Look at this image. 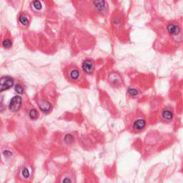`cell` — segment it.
Returning <instances> with one entry per match:
<instances>
[{"mask_svg": "<svg viewBox=\"0 0 183 183\" xmlns=\"http://www.w3.org/2000/svg\"><path fill=\"white\" fill-rule=\"evenodd\" d=\"M128 127H130V130L132 132H142V130L145 129L147 126V120L145 117L140 114H136L134 116L132 117V118L128 120Z\"/></svg>", "mask_w": 183, "mask_h": 183, "instance_id": "obj_1", "label": "cell"}, {"mask_svg": "<svg viewBox=\"0 0 183 183\" xmlns=\"http://www.w3.org/2000/svg\"><path fill=\"white\" fill-rule=\"evenodd\" d=\"M15 90L17 94H19V95H22V94L24 93V87H23L22 84L20 83H17L16 85H15Z\"/></svg>", "mask_w": 183, "mask_h": 183, "instance_id": "obj_18", "label": "cell"}, {"mask_svg": "<svg viewBox=\"0 0 183 183\" xmlns=\"http://www.w3.org/2000/svg\"><path fill=\"white\" fill-rule=\"evenodd\" d=\"M94 5L96 8V10L100 14L104 15L107 13V7L104 0H95L94 1Z\"/></svg>", "mask_w": 183, "mask_h": 183, "instance_id": "obj_9", "label": "cell"}, {"mask_svg": "<svg viewBox=\"0 0 183 183\" xmlns=\"http://www.w3.org/2000/svg\"><path fill=\"white\" fill-rule=\"evenodd\" d=\"M32 7L34 10L40 11L42 8V2L40 0H34L32 3Z\"/></svg>", "mask_w": 183, "mask_h": 183, "instance_id": "obj_14", "label": "cell"}, {"mask_svg": "<svg viewBox=\"0 0 183 183\" xmlns=\"http://www.w3.org/2000/svg\"><path fill=\"white\" fill-rule=\"evenodd\" d=\"M38 107L44 113H47L52 108L51 100L47 97V95L45 93H40L36 98Z\"/></svg>", "mask_w": 183, "mask_h": 183, "instance_id": "obj_3", "label": "cell"}, {"mask_svg": "<svg viewBox=\"0 0 183 183\" xmlns=\"http://www.w3.org/2000/svg\"><path fill=\"white\" fill-rule=\"evenodd\" d=\"M19 22L22 26H26L29 23V18L27 15L23 13L19 17Z\"/></svg>", "mask_w": 183, "mask_h": 183, "instance_id": "obj_13", "label": "cell"}, {"mask_svg": "<svg viewBox=\"0 0 183 183\" xmlns=\"http://www.w3.org/2000/svg\"><path fill=\"white\" fill-rule=\"evenodd\" d=\"M19 178H21L22 181H28L30 178V171L27 167H24L22 168L19 172Z\"/></svg>", "mask_w": 183, "mask_h": 183, "instance_id": "obj_12", "label": "cell"}, {"mask_svg": "<svg viewBox=\"0 0 183 183\" xmlns=\"http://www.w3.org/2000/svg\"><path fill=\"white\" fill-rule=\"evenodd\" d=\"M109 82L112 86L115 87H120L123 83L121 76L117 72H112L109 76Z\"/></svg>", "mask_w": 183, "mask_h": 183, "instance_id": "obj_8", "label": "cell"}, {"mask_svg": "<svg viewBox=\"0 0 183 183\" xmlns=\"http://www.w3.org/2000/svg\"><path fill=\"white\" fill-rule=\"evenodd\" d=\"M29 116L31 120H36L39 117V112H37V109H32L29 112Z\"/></svg>", "mask_w": 183, "mask_h": 183, "instance_id": "obj_17", "label": "cell"}, {"mask_svg": "<svg viewBox=\"0 0 183 183\" xmlns=\"http://www.w3.org/2000/svg\"><path fill=\"white\" fill-rule=\"evenodd\" d=\"M82 69L84 73L87 74H93L95 70V63L93 60L87 59L84 60L82 65Z\"/></svg>", "mask_w": 183, "mask_h": 183, "instance_id": "obj_5", "label": "cell"}, {"mask_svg": "<svg viewBox=\"0 0 183 183\" xmlns=\"http://www.w3.org/2000/svg\"><path fill=\"white\" fill-rule=\"evenodd\" d=\"M60 178L61 180H59V182H72L74 181V175L71 171H67L66 173H63L62 177Z\"/></svg>", "mask_w": 183, "mask_h": 183, "instance_id": "obj_11", "label": "cell"}, {"mask_svg": "<svg viewBox=\"0 0 183 183\" xmlns=\"http://www.w3.org/2000/svg\"><path fill=\"white\" fill-rule=\"evenodd\" d=\"M166 29L167 33L173 37H177L181 34V27L179 24L175 22L169 23L167 25Z\"/></svg>", "mask_w": 183, "mask_h": 183, "instance_id": "obj_4", "label": "cell"}, {"mask_svg": "<svg viewBox=\"0 0 183 183\" xmlns=\"http://www.w3.org/2000/svg\"><path fill=\"white\" fill-rule=\"evenodd\" d=\"M12 41L10 38H5L2 41V46L5 49H9L12 47Z\"/></svg>", "mask_w": 183, "mask_h": 183, "instance_id": "obj_16", "label": "cell"}, {"mask_svg": "<svg viewBox=\"0 0 183 183\" xmlns=\"http://www.w3.org/2000/svg\"><path fill=\"white\" fill-rule=\"evenodd\" d=\"M162 118L165 122H171L174 118V112L170 109H165L161 113Z\"/></svg>", "mask_w": 183, "mask_h": 183, "instance_id": "obj_10", "label": "cell"}, {"mask_svg": "<svg viewBox=\"0 0 183 183\" xmlns=\"http://www.w3.org/2000/svg\"><path fill=\"white\" fill-rule=\"evenodd\" d=\"M14 85L13 78L8 76H4L1 78V89L0 91L4 92L10 89Z\"/></svg>", "mask_w": 183, "mask_h": 183, "instance_id": "obj_7", "label": "cell"}, {"mask_svg": "<svg viewBox=\"0 0 183 183\" xmlns=\"http://www.w3.org/2000/svg\"><path fill=\"white\" fill-rule=\"evenodd\" d=\"M127 94L132 97H136L139 95V91L134 87H129L127 90Z\"/></svg>", "mask_w": 183, "mask_h": 183, "instance_id": "obj_15", "label": "cell"}, {"mask_svg": "<svg viewBox=\"0 0 183 183\" xmlns=\"http://www.w3.org/2000/svg\"><path fill=\"white\" fill-rule=\"evenodd\" d=\"M22 104V99L20 96L17 95L12 97L9 104V109L12 112H17L21 108Z\"/></svg>", "mask_w": 183, "mask_h": 183, "instance_id": "obj_6", "label": "cell"}, {"mask_svg": "<svg viewBox=\"0 0 183 183\" xmlns=\"http://www.w3.org/2000/svg\"><path fill=\"white\" fill-rule=\"evenodd\" d=\"M65 76L68 81L72 83H78L83 78V74L79 68L75 65H70L65 69Z\"/></svg>", "mask_w": 183, "mask_h": 183, "instance_id": "obj_2", "label": "cell"}]
</instances>
